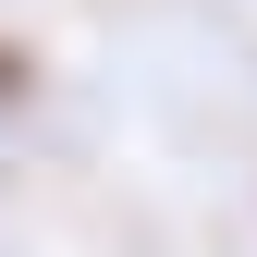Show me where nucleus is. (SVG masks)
I'll use <instances>...</instances> for the list:
<instances>
[{
    "mask_svg": "<svg viewBox=\"0 0 257 257\" xmlns=\"http://www.w3.org/2000/svg\"><path fill=\"white\" fill-rule=\"evenodd\" d=\"M0 74H13V49H0Z\"/></svg>",
    "mask_w": 257,
    "mask_h": 257,
    "instance_id": "1",
    "label": "nucleus"
}]
</instances>
